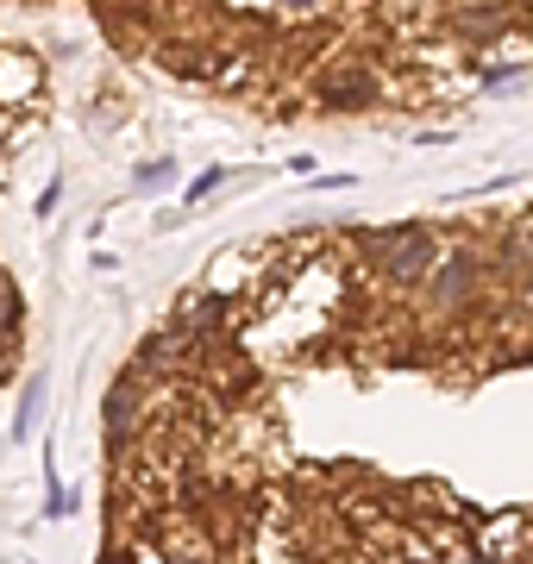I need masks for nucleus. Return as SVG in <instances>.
Masks as SVG:
<instances>
[{"instance_id": "obj_1", "label": "nucleus", "mask_w": 533, "mask_h": 564, "mask_svg": "<svg viewBox=\"0 0 533 564\" xmlns=\"http://www.w3.org/2000/svg\"><path fill=\"white\" fill-rule=\"evenodd\" d=\"M370 251H377V270L395 276V282H414V276L433 270V239L427 232H377Z\"/></svg>"}, {"instance_id": "obj_2", "label": "nucleus", "mask_w": 533, "mask_h": 564, "mask_svg": "<svg viewBox=\"0 0 533 564\" xmlns=\"http://www.w3.org/2000/svg\"><path fill=\"white\" fill-rule=\"evenodd\" d=\"M39 88V69L25 57H0V101H25Z\"/></svg>"}, {"instance_id": "obj_3", "label": "nucleus", "mask_w": 533, "mask_h": 564, "mask_svg": "<svg viewBox=\"0 0 533 564\" xmlns=\"http://www.w3.org/2000/svg\"><path fill=\"white\" fill-rule=\"evenodd\" d=\"M521 302L533 307V263H527V276H521Z\"/></svg>"}, {"instance_id": "obj_4", "label": "nucleus", "mask_w": 533, "mask_h": 564, "mask_svg": "<svg viewBox=\"0 0 533 564\" xmlns=\"http://www.w3.org/2000/svg\"><path fill=\"white\" fill-rule=\"evenodd\" d=\"M295 7H320V0H295Z\"/></svg>"}]
</instances>
